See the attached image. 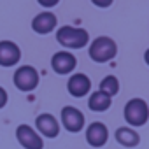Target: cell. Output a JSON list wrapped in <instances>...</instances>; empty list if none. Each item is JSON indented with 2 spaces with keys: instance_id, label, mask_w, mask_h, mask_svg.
I'll list each match as a JSON object with an SVG mask.
<instances>
[{
  "instance_id": "obj_1",
  "label": "cell",
  "mask_w": 149,
  "mask_h": 149,
  "mask_svg": "<svg viewBox=\"0 0 149 149\" xmlns=\"http://www.w3.org/2000/svg\"><path fill=\"white\" fill-rule=\"evenodd\" d=\"M56 40L67 49H81L90 42V33L84 28L76 26H60L56 32Z\"/></svg>"
},
{
  "instance_id": "obj_2",
  "label": "cell",
  "mask_w": 149,
  "mask_h": 149,
  "mask_svg": "<svg viewBox=\"0 0 149 149\" xmlns=\"http://www.w3.org/2000/svg\"><path fill=\"white\" fill-rule=\"evenodd\" d=\"M88 54L97 63H107L118 54V46L111 37H97L88 49Z\"/></svg>"
},
{
  "instance_id": "obj_3",
  "label": "cell",
  "mask_w": 149,
  "mask_h": 149,
  "mask_svg": "<svg viewBox=\"0 0 149 149\" xmlns=\"http://www.w3.org/2000/svg\"><path fill=\"white\" fill-rule=\"evenodd\" d=\"M125 121L132 126H142L149 119V105L142 98H132L125 105Z\"/></svg>"
},
{
  "instance_id": "obj_4",
  "label": "cell",
  "mask_w": 149,
  "mask_h": 149,
  "mask_svg": "<svg viewBox=\"0 0 149 149\" xmlns=\"http://www.w3.org/2000/svg\"><path fill=\"white\" fill-rule=\"evenodd\" d=\"M14 86L19 91H33L39 86V72L32 67V65H23L19 68H16L14 72Z\"/></svg>"
},
{
  "instance_id": "obj_5",
  "label": "cell",
  "mask_w": 149,
  "mask_h": 149,
  "mask_svg": "<svg viewBox=\"0 0 149 149\" xmlns=\"http://www.w3.org/2000/svg\"><path fill=\"white\" fill-rule=\"evenodd\" d=\"M61 125L65 126L67 132L77 133L84 128V114L72 105H65L61 109Z\"/></svg>"
},
{
  "instance_id": "obj_6",
  "label": "cell",
  "mask_w": 149,
  "mask_h": 149,
  "mask_svg": "<svg viewBox=\"0 0 149 149\" xmlns=\"http://www.w3.org/2000/svg\"><path fill=\"white\" fill-rule=\"evenodd\" d=\"M16 139L25 149H42L44 147L42 137L30 125H19L16 128Z\"/></svg>"
},
{
  "instance_id": "obj_7",
  "label": "cell",
  "mask_w": 149,
  "mask_h": 149,
  "mask_svg": "<svg viewBox=\"0 0 149 149\" xmlns=\"http://www.w3.org/2000/svg\"><path fill=\"white\" fill-rule=\"evenodd\" d=\"M35 128H37V133L39 135H44L47 139H54L58 137L60 133V125H58V119L49 114V112H44V114H39L37 119H35Z\"/></svg>"
},
{
  "instance_id": "obj_8",
  "label": "cell",
  "mask_w": 149,
  "mask_h": 149,
  "mask_svg": "<svg viewBox=\"0 0 149 149\" xmlns=\"http://www.w3.org/2000/svg\"><path fill=\"white\" fill-rule=\"evenodd\" d=\"M77 65V60L76 56H74L72 53L68 51H58L53 54L51 58V67L56 74H61V76H65V74H70L74 68H76Z\"/></svg>"
},
{
  "instance_id": "obj_9",
  "label": "cell",
  "mask_w": 149,
  "mask_h": 149,
  "mask_svg": "<svg viewBox=\"0 0 149 149\" xmlns=\"http://www.w3.org/2000/svg\"><path fill=\"white\" fill-rule=\"evenodd\" d=\"M109 140V130L104 123L95 121L86 128V142L91 147H102Z\"/></svg>"
},
{
  "instance_id": "obj_10",
  "label": "cell",
  "mask_w": 149,
  "mask_h": 149,
  "mask_svg": "<svg viewBox=\"0 0 149 149\" xmlns=\"http://www.w3.org/2000/svg\"><path fill=\"white\" fill-rule=\"evenodd\" d=\"M67 90L72 97L76 98H83L90 93L91 90V81L90 77L86 76V74H74V76L68 79L67 83Z\"/></svg>"
},
{
  "instance_id": "obj_11",
  "label": "cell",
  "mask_w": 149,
  "mask_h": 149,
  "mask_svg": "<svg viewBox=\"0 0 149 149\" xmlns=\"http://www.w3.org/2000/svg\"><path fill=\"white\" fill-rule=\"evenodd\" d=\"M21 58L18 44L11 40H0V67H14Z\"/></svg>"
},
{
  "instance_id": "obj_12",
  "label": "cell",
  "mask_w": 149,
  "mask_h": 149,
  "mask_svg": "<svg viewBox=\"0 0 149 149\" xmlns=\"http://www.w3.org/2000/svg\"><path fill=\"white\" fill-rule=\"evenodd\" d=\"M56 16L49 11H44L40 14H37L33 19H32V30L35 33H40V35H46V33H51L54 28H56Z\"/></svg>"
},
{
  "instance_id": "obj_13",
  "label": "cell",
  "mask_w": 149,
  "mask_h": 149,
  "mask_svg": "<svg viewBox=\"0 0 149 149\" xmlns=\"http://www.w3.org/2000/svg\"><path fill=\"white\" fill-rule=\"evenodd\" d=\"M114 137H116L118 144H121V146H125V147H135V146H139V142H140V135H139L133 128H128V126L118 128L116 133H114Z\"/></svg>"
},
{
  "instance_id": "obj_14",
  "label": "cell",
  "mask_w": 149,
  "mask_h": 149,
  "mask_svg": "<svg viewBox=\"0 0 149 149\" xmlns=\"http://www.w3.org/2000/svg\"><path fill=\"white\" fill-rule=\"evenodd\" d=\"M111 104H112V98L109 95L102 93L100 90L91 93V97L88 98V107L93 112H104V111H107L111 107Z\"/></svg>"
},
{
  "instance_id": "obj_15",
  "label": "cell",
  "mask_w": 149,
  "mask_h": 149,
  "mask_svg": "<svg viewBox=\"0 0 149 149\" xmlns=\"http://www.w3.org/2000/svg\"><path fill=\"white\" fill-rule=\"evenodd\" d=\"M100 91L102 93H105V95H109L111 98L119 91V81H118V77H114V76H105L104 79H102V83H100Z\"/></svg>"
},
{
  "instance_id": "obj_16",
  "label": "cell",
  "mask_w": 149,
  "mask_h": 149,
  "mask_svg": "<svg viewBox=\"0 0 149 149\" xmlns=\"http://www.w3.org/2000/svg\"><path fill=\"white\" fill-rule=\"evenodd\" d=\"M37 2L42 6V7H46V9H51V7H54L60 0H37Z\"/></svg>"
},
{
  "instance_id": "obj_17",
  "label": "cell",
  "mask_w": 149,
  "mask_h": 149,
  "mask_svg": "<svg viewBox=\"0 0 149 149\" xmlns=\"http://www.w3.org/2000/svg\"><path fill=\"white\" fill-rule=\"evenodd\" d=\"M91 2L97 6V7H102V9H105V7H109L114 0H91Z\"/></svg>"
},
{
  "instance_id": "obj_18",
  "label": "cell",
  "mask_w": 149,
  "mask_h": 149,
  "mask_svg": "<svg viewBox=\"0 0 149 149\" xmlns=\"http://www.w3.org/2000/svg\"><path fill=\"white\" fill-rule=\"evenodd\" d=\"M6 104H7V91L0 86V109L6 107Z\"/></svg>"
},
{
  "instance_id": "obj_19",
  "label": "cell",
  "mask_w": 149,
  "mask_h": 149,
  "mask_svg": "<svg viewBox=\"0 0 149 149\" xmlns=\"http://www.w3.org/2000/svg\"><path fill=\"white\" fill-rule=\"evenodd\" d=\"M144 61L149 65V49H146V53H144Z\"/></svg>"
}]
</instances>
